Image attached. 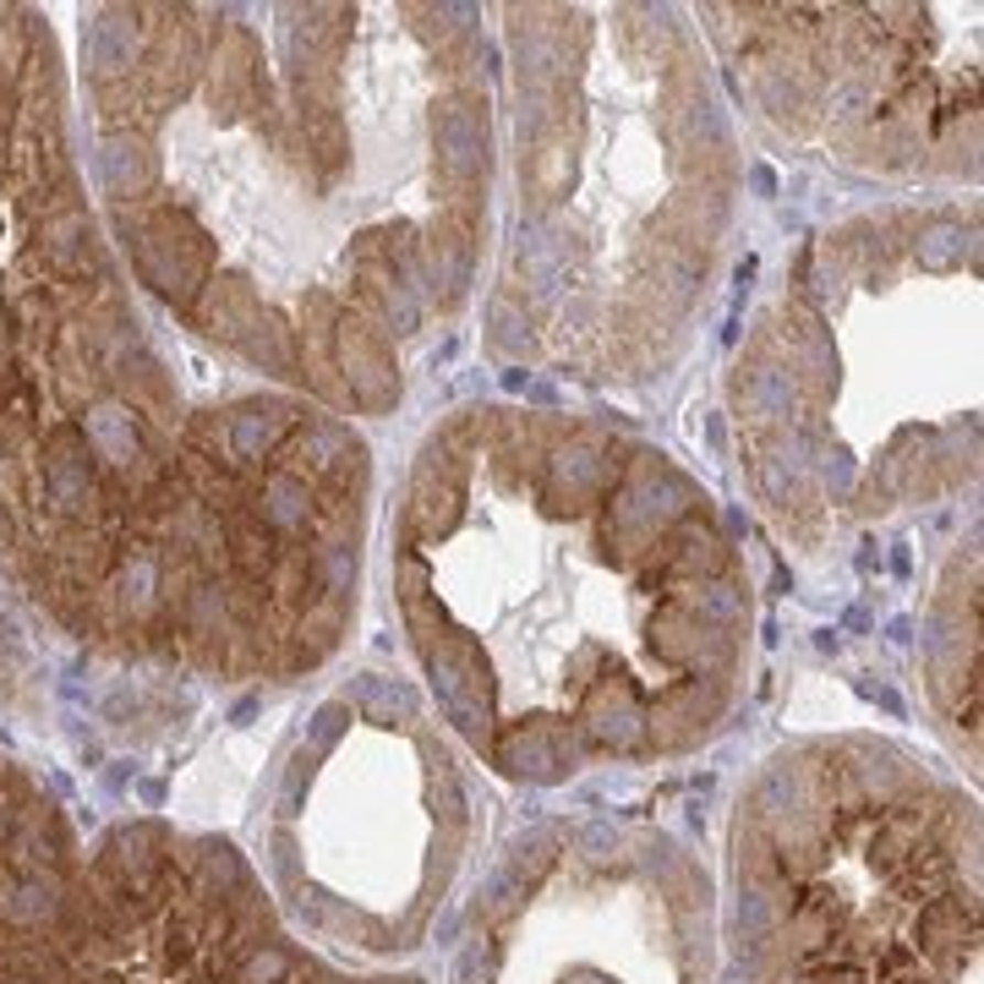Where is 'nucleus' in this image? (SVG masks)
Returning a JSON list of instances; mask_svg holds the SVG:
<instances>
[{
	"instance_id": "f03ea898",
	"label": "nucleus",
	"mask_w": 984,
	"mask_h": 984,
	"mask_svg": "<svg viewBox=\"0 0 984 984\" xmlns=\"http://www.w3.org/2000/svg\"><path fill=\"white\" fill-rule=\"evenodd\" d=\"M99 181L116 208H142L159 186V159L148 153L138 132H99Z\"/></svg>"
},
{
	"instance_id": "f257e3e1",
	"label": "nucleus",
	"mask_w": 984,
	"mask_h": 984,
	"mask_svg": "<svg viewBox=\"0 0 984 984\" xmlns=\"http://www.w3.org/2000/svg\"><path fill=\"white\" fill-rule=\"evenodd\" d=\"M437 170L459 192H471L487 175V116H482L476 99H443L437 105Z\"/></svg>"
}]
</instances>
